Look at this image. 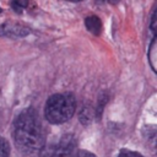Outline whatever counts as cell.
I'll use <instances>...</instances> for the list:
<instances>
[{
  "label": "cell",
  "instance_id": "6da1fadb",
  "mask_svg": "<svg viewBox=\"0 0 157 157\" xmlns=\"http://www.w3.org/2000/svg\"><path fill=\"white\" fill-rule=\"evenodd\" d=\"M13 139L16 146L26 153H33L44 147L45 134L36 109L26 108L17 115L13 124Z\"/></svg>",
  "mask_w": 157,
  "mask_h": 157
},
{
  "label": "cell",
  "instance_id": "7a4b0ae2",
  "mask_svg": "<svg viewBox=\"0 0 157 157\" xmlns=\"http://www.w3.org/2000/svg\"><path fill=\"white\" fill-rule=\"evenodd\" d=\"M76 110V99L72 93L52 94L45 103L44 115L50 124H64L74 115Z\"/></svg>",
  "mask_w": 157,
  "mask_h": 157
},
{
  "label": "cell",
  "instance_id": "3957f363",
  "mask_svg": "<svg viewBox=\"0 0 157 157\" xmlns=\"http://www.w3.org/2000/svg\"><path fill=\"white\" fill-rule=\"evenodd\" d=\"M76 142L71 135H64L58 141L45 146L39 157H76Z\"/></svg>",
  "mask_w": 157,
  "mask_h": 157
},
{
  "label": "cell",
  "instance_id": "277c9868",
  "mask_svg": "<svg viewBox=\"0 0 157 157\" xmlns=\"http://www.w3.org/2000/svg\"><path fill=\"white\" fill-rule=\"evenodd\" d=\"M31 33V29L28 27H25L18 23L12 22H5L0 25V36L7 37V38H23Z\"/></svg>",
  "mask_w": 157,
  "mask_h": 157
},
{
  "label": "cell",
  "instance_id": "5b68a950",
  "mask_svg": "<svg viewBox=\"0 0 157 157\" xmlns=\"http://www.w3.org/2000/svg\"><path fill=\"white\" fill-rule=\"evenodd\" d=\"M85 26H86L87 31L94 36H99L102 32V27H103L101 18L98 16H94V15H91V16L85 18Z\"/></svg>",
  "mask_w": 157,
  "mask_h": 157
},
{
  "label": "cell",
  "instance_id": "8992f818",
  "mask_svg": "<svg viewBox=\"0 0 157 157\" xmlns=\"http://www.w3.org/2000/svg\"><path fill=\"white\" fill-rule=\"evenodd\" d=\"M147 56H148V63L152 67V70L156 72V58H157V50H156V37L152 38V42L150 44V48L147 50Z\"/></svg>",
  "mask_w": 157,
  "mask_h": 157
},
{
  "label": "cell",
  "instance_id": "52a82bcc",
  "mask_svg": "<svg viewBox=\"0 0 157 157\" xmlns=\"http://www.w3.org/2000/svg\"><path fill=\"white\" fill-rule=\"evenodd\" d=\"M78 117H80V120L82 124H85V125L90 124L93 118V109L91 107H83V108H81Z\"/></svg>",
  "mask_w": 157,
  "mask_h": 157
},
{
  "label": "cell",
  "instance_id": "ba28073f",
  "mask_svg": "<svg viewBox=\"0 0 157 157\" xmlns=\"http://www.w3.org/2000/svg\"><path fill=\"white\" fill-rule=\"evenodd\" d=\"M29 0H11V7L17 13H22V10L28 7Z\"/></svg>",
  "mask_w": 157,
  "mask_h": 157
},
{
  "label": "cell",
  "instance_id": "9c48e42d",
  "mask_svg": "<svg viewBox=\"0 0 157 157\" xmlns=\"http://www.w3.org/2000/svg\"><path fill=\"white\" fill-rule=\"evenodd\" d=\"M10 156V146L9 142L0 136V157H9Z\"/></svg>",
  "mask_w": 157,
  "mask_h": 157
},
{
  "label": "cell",
  "instance_id": "30bf717a",
  "mask_svg": "<svg viewBox=\"0 0 157 157\" xmlns=\"http://www.w3.org/2000/svg\"><path fill=\"white\" fill-rule=\"evenodd\" d=\"M107 99H108V98H107L104 94H102V96H101V98L98 99V105H97V112H96L97 117H101L102 110H103V107H104V104H105Z\"/></svg>",
  "mask_w": 157,
  "mask_h": 157
},
{
  "label": "cell",
  "instance_id": "8fae6325",
  "mask_svg": "<svg viewBox=\"0 0 157 157\" xmlns=\"http://www.w3.org/2000/svg\"><path fill=\"white\" fill-rule=\"evenodd\" d=\"M150 29L151 32L155 34L156 33V9L152 10V13H151V20H150Z\"/></svg>",
  "mask_w": 157,
  "mask_h": 157
},
{
  "label": "cell",
  "instance_id": "7c38bea8",
  "mask_svg": "<svg viewBox=\"0 0 157 157\" xmlns=\"http://www.w3.org/2000/svg\"><path fill=\"white\" fill-rule=\"evenodd\" d=\"M117 157H142V156L132 151H121Z\"/></svg>",
  "mask_w": 157,
  "mask_h": 157
},
{
  "label": "cell",
  "instance_id": "4fadbf2b",
  "mask_svg": "<svg viewBox=\"0 0 157 157\" xmlns=\"http://www.w3.org/2000/svg\"><path fill=\"white\" fill-rule=\"evenodd\" d=\"M76 157H96V156L92 152H88V151H80V152H77Z\"/></svg>",
  "mask_w": 157,
  "mask_h": 157
},
{
  "label": "cell",
  "instance_id": "5bb4252c",
  "mask_svg": "<svg viewBox=\"0 0 157 157\" xmlns=\"http://www.w3.org/2000/svg\"><path fill=\"white\" fill-rule=\"evenodd\" d=\"M98 4H102V2H108V4H113V5H115V4H118L120 0H96Z\"/></svg>",
  "mask_w": 157,
  "mask_h": 157
},
{
  "label": "cell",
  "instance_id": "9a60e30c",
  "mask_svg": "<svg viewBox=\"0 0 157 157\" xmlns=\"http://www.w3.org/2000/svg\"><path fill=\"white\" fill-rule=\"evenodd\" d=\"M65 1H71V2H80L82 0H65Z\"/></svg>",
  "mask_w": 157,
  "mask_h": 157
},
{
  "label": "cell",
  "instance_id": "2e32d148",
  "mask_svg": "<svg viewBox=\"0 0 157 157\" xmlns=\"http://www.w3.org/2000/svg\"><path fill=\"white\" fill-rule=\"evenodd\" d=\"M1 11H2V9H1V7H0V12H1Z\"/></svg>",
  "mask_w": 157,
  "mask_h": 157
}]
</instances>
